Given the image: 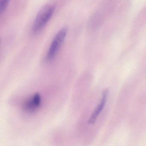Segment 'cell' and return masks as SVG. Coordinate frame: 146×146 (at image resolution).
Instances as JSON below:
<instances>
[{"instance_id": "6da1fadb", "label": "cell", "mask_w": 146, "mask_h": 146, "mask_svg": "<svg viewBox=\"0 0 146 146\" xmlns=\"http://www.w3.org/2000/svg\"><path fill=\"white\" fill-rule=\"evenodd\" d=\"M55 9L53 5H47L41 9L32 25V31L34 34H38L44 29L53 15Z\"/></svg>"}, {"instance_id": "7a4b0ae2", "label": "cell", "mask_w": 146, "mask_h": 146, "mask_svg": "<svg viewBox=\"0 0 146 146\" xmlns=\"http://www.w3.org/2000/svg\"><path fill=\"white\" fill-rule=\"evenodd\" d=\"M67 33V28H64L61 29L56 34L47 53L46 56L47 61H51L55 58L65 40Z\"/></svg>"}, {"instance_id": "3957f363", "label": "cell", "mask_w": 146, "mask_h": 146, "mask_svg": "<svg viewBox=\"0 0 146 146\" xmlns=\"http://www.w3.org/2000/svg\"><path fill=\"white\" fill-rule=\"evenodd\" d=\"M108 89H106L103 90L102 93V97L100 103L98 104L94 111L92 113L89 119L88 120V123L89 124H93L95 123L97 120V118L99 117V115L102 111L105 106L107 100L108 96Z\"/></svg>"}, {"instance_id": "277c9868", "label": "cell", "mask_w": 146, "mask_h": 146, "mask_svg": "<svg viewBox=\"0 0 146 146\" xmlns=\"http://www.w3.org/2000/svg\"><path fill=\"white\" fill-rule=\"evenodd\" d=\"M41 102V98L39 93H36L30 99L25 103L24 109L30 112L35 111L40 107Z\"/></svg>"}, {"instance_id": "5b68a950", "label": "cell", "mask_w": 146, "mask_h": 146, "mask_svg": "<svg viewBox=\"0 0 146 146\" xmlns=\"http://www.w3.org/2000/svg\"><path fill=\"white\" fill-rule=\"evenodd\" d=\"M104 20V16L102 13L97 12L94 14L90 22V29L96 30L100 28L103 24Z\"/></svg>"}, {"instance_id": "8992f818", "label": "cell", "mask_w": 146, "mask_h": 146, "mask_svg": "<svg viewBox=\"0 0 146 146\" xmlns=\"http://www.w3.org/2000/svg\"><path fill=\"white\" fill-rule=\"evenodd\" d=\"M10 0H0V12L2 14L5 11Z\"/></svg>"}]
</instances>
